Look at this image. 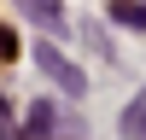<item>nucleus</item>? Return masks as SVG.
Returning <instances> with one entry per match:
<instances>
[{
    "label": "nucleus",
    "mask_w": 146,
    "mask_h": 140,
    "mask_svg": "<svg viewBox=\"0 0 146 140\" xmlns=\"http://www.w3.org/2000/svg\"><path fill=\"white\" fill-rule=\"evenodd\" d=\"M35 64H41V70H47V76H53V82H58V88H64V93H82V88H88V76H82V70H76V64H70V58H64V53H58V47H53V41H35Z\"/></svg>",
    "instance_id": "1"
},
{
    "label": "nucleus",
    "mask_w": 146,
    "mask_h": 140,
    "mask_svg": "<svg viewBox=\"0 0 146 140\" xmlns=\"http://www.w3.org/2000/svg\"><path fill=\"white\" fill-rule=\"evenodd\" d=\"M123 134H129V140H135V134H146V88H140V99L123 111Z\"/></svg>",
    "instance_id": "2"
},
{
    "label": "nucleus",
    "mask_w": 146,
    "mask_h": 140,
    "mask_svg": "<svg viewBox=\"0 0 146 140\" xmlns=\"http://www.w3.org/2000/svg\"><path fill=\"white\" fill-rule=\"evenodd\" d=\"M18 6L29 12L35 23H47V29H53V23H58V0H18Z\"/></svg>",
    "instance_id": "3"
},
{
    "label": "nucleus",
    "mask_w": 146,
    "mask_h": 140,
    "mask_svg": "<svg viewBox=\"0 0 146 140\" xmlns=\"http://www.w3.org/2000/svg\"><path fill=\"white\" fill-rule=\"evenodd\" d=\"M111 18H117V23H135V29H146V6H135V0H117Z\"/></svg>",
    "instance_id": "4"
},
{
    "label": "nucleus",
    "mask_w": 146,
    "mask_h": 140,
    "mask_svg": "<svg viewBox=\"0 0 146 140\" xmlns=\"http://www.w3.org/2000/svg\"><path fill=\"white\" fill-rule=\"evenodd\" d=\"M47 128H53V105H35L29 111V140H47Z\"/></svg>",
    "instance_id": "5"
},
{
    "label": "nucleus",
    "mask_w": 146,
    "mask_h": 140,
    "mask_svg": "<svg viewBox=\"0 0 146 140\" xmlns=\"http://www.w3.org/2000/svg\"><path fill=\"white\" fill-rule=\"evenodd\" d=\"M6 53H12V35H6V29H0V58H6Z\"/></svg>",
    "instance_id": "6"
},
{
    "label": "nucleus",
    "mask_w": 146,
    "mask_h": 140,
    "mask_svg": "<svg viewBox=\"0 0 146 140\" xmlns=\"http://www.w3.org/2000/svg\"><path fill=\"white\" fill-rule=\"evenodd\" d=\"M0 123H6V99H0Z\"/></svg>",
    "instance_id": "7"
}]
</instances>
